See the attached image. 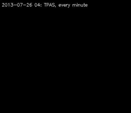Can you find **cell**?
<instances>
[{"instance_id": "1", "label": "cell", "mask_w": 131, "mask_h": 113, "mask_svg": "<svg viewBox=\"0 0 131 113\" xmlns=\"http://www.w3.org/2000/svg\"><path fill=\"white\" fill-rule=\"evenodd\" d=\"M70 5V4H69V5H68V4H66V7L69 8V7Z\"/></svg>"}, {"instance_id": "2", "label": "cell", "mask_w": 131, "mask_h": 113, "mask_svg": "<svg viewBox=\"0 0 131 113\" xmlns=\"http://www.w3.org/2000/svg\"><path fill=\"white\" fill-rule=\"evenodd\" d=\"M17 6H18V7L20 6V5H19V3H18V4H17Z\"/></svg>"}, {"instance_id": "3", "label": "cell", "mask_w": 131, "mask_h": 113, "mask_svg": "<svg viewBox=\"0 0 131 113\" xmlns=\"http://www.w3.org/2000/svg\"><path fill=\"white\" fill-rule=\"evenodd\" d=\"M7 6H8V4H7V3H6V4H5V6H6V7H7Z\"/></svg>"}, {"instance_id": "4", "label": "cell", "mask_w": 131, "mask_h": 113, "mask_svg": "<svg viewBox=\"0 0 131 113\" xmlns=\"http://www.w3.org/2000/svg\"><path fill=\"white\" fill-rule=\"evenodd\" d=\"M35 7H37V6H38V5H37V4H36H36H35Z\"/></svg>"}, {"instance_id": "5", "label": "cell", "mask_w": 131, "mask_h": 113, "mask_svg": "<svg viewBox=\"0 0 131 113\" xmlns=\"http://www.w3.org/2000/svg\"><path fill=\"white\" fill-rule=\"evenodd\" d=\"M22 4L23 3H20V4H19V5H20V7H21V6H22Z\"/></svg>"}, {"instance_id": "6", "label": "cell", "mask_w": 131, "mask_h": 113, "mask_svg": "<svg viewBox=\"0 0 131 113\" xmlns=\"http://www.w3.org/2000/svg\"><path fill=\"white\" fill-rule=\"evenodd\" d=\"M49 7H52V4H50V5H49Z\"/></svg>"}, {"instance_id": "7", "label": "cell", "mask_w": 131, "mask_h": 113, "mask_svg": "<svg viewBox=\"0 0 131 113\" xmlns=\"http://www.w3.org/2000/svg\"><path fill=\"white\" fill-rule=\"evenodd\" d=\"M45 7H46V6H47V3H45Z\"/></svg>"}, {"instance_id": "8", "label": "cell", "mask_w": 131, "mask_h": 113, "mask_svg": "<svg viewBox=\"0 0 131 113\" xmlns=\"http://www.w3.org/2000/svg\"><path fill=\"white\" fill-rule=\"evenodd\" d=\"M81 7H83V4H80Z\"/></svg>"}, {"instance_id": "9", "label": "cell", "mask_w": 131, "mask_h": 113, "mask_svg": "<svg viewBox=\"0 0 131 113\" xmlns=\"http://www.w3.org/2000/svg\"><path fill=\"white\" fill-rule=\"evenodd\" d=\"M4 5H5V4H4V3H3V4H2V6H4ZM3 6H2V7H3Z\"/></svg>"}, {"instance_id": "10", "label": "cell", "mask_w": 131, "mask_h": 113, "mask_svg": "<svg viewBox=\"0 0 131 113\" xmlns=\"http://www.w3.org/2000/svg\"><path fill=\"white\" fill-rule=\"evenodd\" d=\"M52 7H55V5H52Z\"/></svg>"}, {"instance_id": "11", "label": "cell", "mask_w": 131, "mask_h": 113, "mask_svg": "<svg viewBox=\"0 0 131 113\" xmlns=\"http://www.w3.org/2000/svg\"><path fill=\"white\" fill-rule=\"evenodd\" d=\"M78 7H81V5H80V4H78Z\"/></svg>"}, {"instance_id": "12", "label": "cell", "mask_w": 131, "mask_h": 113, "mask_svg": "<svg viewBox=\"0 0 131 113\" xmlns=\"http://www.w3.org/2000/svg\"><path fill=\"white\" fill-rule=\"evenodd\" d=\"M61 6V4H59V7H60V6Z\"/></svg>"}, {"instance_id": "13", "label": "cell", "mask_w": 131, "mask_h": 113, "mask_svg": "<svg viewBox=\"0 0 131 113\" xmlns=\"http://www.w3.org/2000/svg\"><path fill=\"white\" fill-rule=\"evenodd\" d=\"M48 5H49V3H47V6H48Z\"/></svg>"}, {"instance_id": "14", "label": "cell", "mask_w": 131, "mask_h": 113, "mask_svg": "<svg viewBox=\"0 0 131 113\" xmlns=\"http://www.w3.org/2000/svg\"><path fill=\"white\" fill-rule=\"evenodd\" d=\"M73 7H75V4H73Z\"/></svg>"}, {"instance_id": "15", "label": "cell", "mask_w": 131, "mask_h": 113, "mask_svg": "<svg viewBox=\"0 0 131 113\" xmlns=\"http://www.w3.org/2000/svg\"><path fill=\"white\" fill-rule=\"evenodd\" d=\"M30 5V7H32V5Z\"/></svg>"}, {"instance_id": "16", "label": "cell", "mask_w": 131, "mask_h": 113, "mask_svg": "<svg viewBox=\"0 0 131 113\" xmlns=\"http://www.w3.org/2000/svg\"><path fill=\"white\" fill-rule=\"evenodd\" d=\"M13 5H11V7H13Z\"/></svg>"}, {"instance_id": "17", "label": "cell", "mask_w": 131, "mask_h": 113, "mask_svg": "<svg viewBox=\"0 0 131 113\" xmlns=\"http://www.w3.org/2000/svg\"><path fill=\"white\" fill-rule=\"evenodd\" d=\"M77 5L76 4H75V7H76Z\"/></svg>"}, {"instance_id": "18", "label": "cell", "mask_w": 131, "mask_h": 113, "mask_svg": "<svg viewBox=\"0 0 131 113\" xmlns=\"http://www.w3.org/2000/svg\"><path fill=\"white\" fill-rule=\"evenodd\" d=\"M52 5H55V4H54V3H53V4H52Z\"/></svg>"}, {"instance_id": "19", "label": "cell", "mask_w": 131, "mask_h": 113, "mask_svg": "<svg viewBox=\"0 0 131 113\" xmlns=\"http://www.w3.org/2000/svg\"><path fill=\"white\" fill-rule=\"evenodd\" d=\"M83 7H84V4H83Z\"/></svg>"}, {"instance_id": "20", "label": "cell", "mask_w": 131, "mask_h": 113, "mask_svg": "<svg viewBox=\"0 0 131 113\" xmlns=\"http://www.w3.org/2000/svg\"><path fill=\"white\" fill-rule=\"evenodd\" d=\"M87 6H88V5H87V4H86L85 7H87Z\"/></svg>"}, {"instance_id": "21", "label": "cell", "mask_w": 131, "mask_h": 113, "mask_svg": "<svg viewBox=\"0 0 131 113\" xmlns=\"http://www.w3.org/2000/svg\"><path fill=\"white\" fill-rule=\"evenodd\" d=\"M9 4H8V6H9Z\"/></svg>"}, {"instance_id": "22", "label": "cell", "mask_w": 131, "mask_h": 113, "mask_svg": "<svg viewBox=\"0 0 131 113\" xmlns=\"http://www.w3.org/2000/svg\"><path fill=\"white\" fill-rule=\"evenodd\" d=\"M30 5H32V3H31V4H30Z\"/></svg>"}]
</instances>
